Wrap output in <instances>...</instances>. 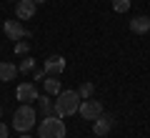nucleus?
<instances>
[{
  "instance_id": "14",
  "label": "nucleus",
  "mask_w": 150,
  "mask_h": 138,
  "mask_svg": "<svg viewBox=\"0 0 150 138\" xmlns=\"http://www.w3.org/2000/svg\"><path fill=\"white\" fill-rule=\"evenodd\" d=\"M93 90H95V85H93L90 80H85V83H83L80 88H78V96H80L83 101H85V98H90V96H93Z\"/></svg>"
},
{
  "instance_id": "23",
  "label": "nucleus",
  "mask_w": 150,
  "mask_h": 138,
  "mask_svg": "<svg viewBox=\"0 0 150 138\" xmlns=\"http://www.w3.org/2000/svg\"><path fill=\"white\" fill-rule=\"evenodd\" d=\"M15 3H18V0H15Z\"/></svg>"
},
{
  "instance_id": "19",
  "label": "nucleus",
  "mask_w": 150,
  "mask_h": 138,
  "mask_svg": "<svg viewBox=\"0 0 150 138\" xmlns=\"http://www.w3.org/2000/svg\"><path fill=\"white\" fill-rule=\"evenodd\" d=\"M45 78V70H35V80H43Z\"/></svg>"
},
{
  "instance_id": "16",
  "label": "nucleus",
  "mask_w": 150,
  "mask_h": 138,
  "mask_svg": "<svg viewBox=\"0 0 150 138\" xmlns=\"http://www.w3.org/2000/svg\"><path fill=\"white\" fill-rule=\"evenodd\" d=\"M33 68H35V60H33V58H25L20 65H18V70H20V73H30Z\"/></svg>"
},
{
  "instance_id": "18",
  "label": "nucleus",
  "mask_w": 150,
  "mask_h": 138,
  "mask_svg": "<svg viewBox=\"0 0 150 138\" xmlns=\"http://www.w3.org/2000/svg\"><path fill=\"white\" fill-rule=\"evenodd\" d=\"M8 133H10V128L5 123H0V138H8Z\"/></svg>"
},
{
  "instance_id": "11",
  "label": "nucleus",
  "mask_w": 150,
  "mask_h": 138,
  "mask_svg": "<svg viewBox=\"0 0 150 138\" xmlns=\"http://www.w3.org/2000/svg\"><path fill=\"white\" fill-rule=\"evenodd\" d=\"M15 75H18V65L8 63V60H5V63H0V80H5V83H8V80H13Z\"/></svg>"
},
{
  "instance_id": "1",
  "label": "nucleus",
  "mask_w": 150,
  "mask_h": 138,
  "mask_svg": "<svg viewBox=\"0 0 150 138\" xmlns=\"http://www.w3.org/2000/svg\"><path fill=\"white\" fill-rule=\"evenodd\" d=\"M80 101H83V98L78 96V90H60V93H58V101H53V113L58 118L75 116L78 108H80Z\"/></svg>"
},
{
  "instance_id": "15",
  "label": "nucleus",
  "mask_w": 150,
  "mask_h": 138,
  "mask_svg": "<svg viewBox=\"0 0 150 138\" xmlns=\"http://www.w3.org/2000/svg\"><path fill=\"white\" fill-rule=\"evenodd\" d=\"M112 10L115 13H128L130 10V0H112Z\"/></svg>"
},
{
  "instance_id": "9",
  "label": "nucleus",
  "mask_w": 150,
  "mask_h": 138,
  "mask_svg": "<svg viewBox=\"0 0 150 138\" xmlns=\"http://www.w3.org/2000/svg\"><path fill=\"white\" fill-rule=\"evenodd\" d=\"M35 3L33 0H18L15 3V15H18V20H28V18H33L35 15Z\"/></svg>"
},
{
  "instance_id": "17",
  "label": "nucleus",
  "mask_w": 150,
  "mask_h": 138,
  "mask_svg": "<svg viewBox=\"0 0 150 138\" xmlns=\"http://www.w3.org/2000/svg\"><path fill=\"white\" fill-rule=\"evenodd\" d=\"M28 50H30V45H28L25 40H18L15 43V53L18 55H28Z\"/></svg>"
},
{
  "instance_id": "21",
  "label": "nucleus",
  "mask_w": 150,
  "mask_h": 138,
  "mask_svg": "<svg viewBox=\"0 0 150 138\" xmlns=\"http://www.w3.org/2000/svg\"><path fill=\"white\" fill-rule=\"evenodd\" d=\"M20 138H33V136H28V133H20Z\"/></svg>"
},
{
  "instance_id": "4",
  "label": "nucleus",
  "mask_w": 150,
  "mask_h": 138,
  "mask_svg": "<svg viewBox=\"0 0 150 138\" xmlns=\"http://www.w3.org/2000/svg\"><path fill=\"white\" fill-rule=\"evenodd\" d=\"M78 113H80L85 121H95V118L103 113V103H100V101H90V98H85V101H80Z\"/></svg>"
},
{
  "instance_id": "12",
  "label": "nucleus",
  "mask_w": 150,
  "mask_h": 138,
  "mask_svg": "<svg viewBox=\"0 0 150 138\" xmlns=\"http://www.w3.org/2000/svg\"><path fill=\"white\" fill-rule=\"evenodd\" d=\"M43 85H45V93H48V96H58V93H60V80H58V75H48V78L43 80Z\"/></svg>"
},
{
  "instance_id": "3",
  "label": "nucleus",
  "mask_w": 150,
  "mask_h": 138,
  "mask_svg": "<svg viewBox=\"0 0 150 138\" xmlns=\"http://www.w3.org/2000/svg\"><path fill=\"white\" fill-rule=\"evenodd\" d=\"M38 133H40V138H65V121L58 116H45V121L40 123V128H38Z\"/></svg>"
},
{
  "instance_id": "7",
  "label": "nucleus",
  "mask_w": 150,
  "mask_h": 138,
  "mask_svg": "<svg viewBox=\"0 0 150 138\" xmlns=\"http://www.w3.org/2000/svg\"><path fill=\"white\" fill-rule=\"evenodd\" d=\"M112 123H115V118H112V116H103V113H100V116H98L95 118V123H93V131H95V136H108V133H110L112 131Z\"/></svg>"
},
{
  "instance_id": "2",
  "label": "nucleus",
  "mask_w": 150,
  "mask_h": 138,
  "mask_svg": "<svg viewBox=\"0 0 150 138\" xmlns=\"http://www.w3.org/2000/svg\"><path fill=\"white\" fill-rule=\"evenodd\" d=\"M35 121H38L35 108H33L30 103H23V106L15 111V116H13V128L20 131V133H28L33 126H35Z\"/></svg>"
},
{
  "instance_id": "13",
  "label": "nucleus",
  "mask_w": 150,
  "mask_h": 138,
  "mask_svg": "<svg viewBox=\"0 0 150 138\" xmlns=\"http://www.w3.org/2000/svg\"><path fill=\"white\" fill-rule=\"evenodd\" d=\"M38 106H40V111H43V116H50V113H53V101L48 98V93H45L43 98L38 96Z\"/></svg>"
},
{
  "instance_id": "5",
  "label": "nucleus",
  "mask_w": 150,
  "mask_h": 138,
  "mask_svg": "<svg viewBox=\"0 0 150 138\" xmlns=\"http://www.w3.org/2000/svg\"><path fill=\"white\" fill-rule=\"evenodd\" d=\"M3 30H5V35L10 38V40H15V43H18V40H23V38L28 35L20 20H5V23H3Z\"/></svg>"
},
{
  "instance_id": "8",
  "label": "nucleus",
  "mask_w": 150,
  "mask_h": 138,
  "mask_svg": "<svg viewBox=\"0 0 150 138\" xmlns=\"http://www.w3.org/2000/svg\"><path fill=\"white\" fill-rule=\"evenodd\" d=\"M45 75H60L65 70V58L63 55H50L48 60H45Z\"/></svg>"
},
{
  "instance_id": "20",
  "label": "nucleus",
  "mask_w": 150,
  "mask_h": 138,
  "mask_svg": "<svg viewBox=\"0 0 150 138\" xmlns=\"http://www.w3.org/2000/svg\"><path fill=\"white\" fill-rule=\"evenodd\" d=\"M33 3H35V5H43V3H45V0H33Z\"/></svg>"
},
{
  "instance_id": "22",
  "label": "nucleus",
  "mask_w": 150,
  "mask_h": 138,
  "mask_svg": "<svg viewBox=\"0 0 150 138\" xmlns=\"http://www.w3.org/2000/svg\"><path fill=\"white\" fill-rule=\"evenodd\" d=\"M0 118H3V106H0Z\"/></svg>"
},
{
  "instance_id": "10",
  "label": "nucleus",
  "mask_w": 150,
  "mask_h": 138,
  "mask_svg": "<svg viewBox=\"0 0 150 138\" xmlns=\"http://www.w3.org/2000/svg\"><path fill=\"white\" fill-rule=\"evenodd\" d=\"M130 30L135 33V35H145V33L150 30V18L148 15H138L130 20Z\"/></svg>"
},
{
  "instance_id": "6",
  "label": "nucleus",
  "mask_w": 150,
  "mask_h": 138,
  "mask_svg": "<svg viewBox=\"0 0 150 138\" xmlns=\"http://www.w3.org/2000/svg\"><path fill=\"white\" fill-rule=\"evenodd\" d=\"M15 96H18V101H20V103H33V101H38V88H35V83H20V85H18V90H15Z\"/></svg>"
}]
</instances>
